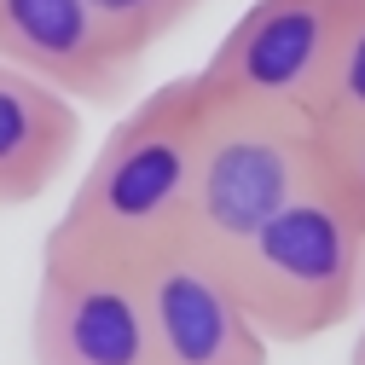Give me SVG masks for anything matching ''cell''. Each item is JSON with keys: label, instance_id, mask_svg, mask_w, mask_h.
Masks as SVG:
<instances>
[{"label": "cell", "instance_id": "cell-1", "mask_svg": "<svg viewBox=\"0 0 365 365\" xmlns=\"http://www.w3.org/2000/svg\"><path fill=\"white\" fill-rule=\"evenodd\" d=\"M203 122H209V87L197 81V70L163 81L133 110H122L87 174L76 180L64 215L53 220L47 250L140 267L157 250L180 244Z\"/></svg>", "mask_w": 365, "mask_h": 365}, {"label": "cell", "instance_id": "cell-2", "mask_svg": "<svg viewBox=\"0 0 365 365\" xmlns=\"http://www.w3.org/2000/svg\"><path fill=\"white\" fill-rule=\"evenodd\" d=\"M220 272L272 348H307L342 331L365 302V203L325 168L226 255Z\"/></svg>", "mask_w": 365, "mask_h": 365}, {"label": "cell", "instance_id": "cell-3", "mask_svg": "<svg viewBox=\"0 0 365 365\" xmlns=\"http://www.w3.org/2000/svg\"><path fill=\"white\" fill-rule=\"evenodd\" d=\"M319 174H325V157H319V133L307 116L232 105L209 93V122L197 145V180H192L180 244L220 267Z\"/></svg>", "mask_w": 365, "mask_h": 365}, {"label": "cell", "instance_id": "cell-4", "mask_svg": "<svg viewBox=\"0 0 365 365\" xmlns=\"http://www.w3.org/2000/svg\"><path fill=\"white\" fill-rule=\"evenodd\" d=\"M359 6L365 0H250V12L215 41L197 81L232 105L307 116Z\"/></svg>", "mask_w": 365, "mask_h": 365}, {"label": "cell", "instance_id": "cell-5", "mask_svg": "<svg viewBox=\"0 0 365 365\" xmlns=\"http://www.w3.org/2000/svg\"><path fill=\"white\" fill-rule=\"evenodd\" d=\"M29 365H157L140 267L41 250L29 302Z\"/></svg>", "mask_w": 365, "mask_h": 365}, {"label": "cell", "instance_id": "cell-6", "mask_svg": "<svg viewBox=\"0 0 365 365\" xmlns=\"http://www.w3.org/2000/svg\"><path fill=\"white\" fill-rule=\"evenodd\" d=\"M140 302L157 365H267L272 342L250 325L226 272L186 244L140 261Z\"/></svg>", "mask_w": 365, "mask_h": 365}, {"label": "cell", "instance_id": "cell-7", "mask_svg": "<svg viewBox=\"0 0 365 365\" xmlns=\"http://www.w3.org/2000/svg\"><path fill=\"white\" fill-rule=\"evenodd\" d=\"M0 58L76 105H116L140 76L110 53L87 0H0Z\"/></svg>", "mask_w": 365, "mask_h": 365}, {"label": "cell", "instance_id": "cell-8", "mask_svg": "<svg viewBox=\"0 0 365 365\" xmlns=\"http://www.w3.org/2000/svg\"><path fill=\"white\" fill-rule=\"evenodd\" d=\"M81 145V105L0 58V209L41 203Z\"/></svg>", "mask_w": 365, "mask_h": 365}, {"label": "cell", "instance_id": "cell-9", "mask_svg": "<svg viewBox=\"0 0 365 365\" xmlns=\"http://www.w3.org/2000/svg\"><path fill=\"white\" fill-rule=\"evenodd\" d=\"M87 6H93L99 29H105V41H110V53H116L128 70H140L163 41L203 6V0H87Z\"/></svg>", "mask_w": 365, "mask_h": 365}, {"label": "cell", "instance_id": "cell-10", "mask_svg": "<svg viewBox=\"0 0 365 365\" xmlns=\"http://www.w3.org/2000/svg\"><path fill=\"white\" fill-rule=\"evenodd\" d=\"M313 128H348V122H365V6L354 12L342 47L325 70V87H319V99L307 110Z\"/></svg>", "mask_w": 365, "mask_h": 365}, {"label": "cell", "instance_id": "cell-11", "mask_svg": "<svg viewBox=\"0 0 365 365\" xmlns=\"http://www.w3.org/2000/svg\"><path fill=\"white\" fill-rule=\"evenodd\" d=\"M319 133V157L325 168L342 180V186L365 203V122H348V128H313Z\"/></svg>", "mask_w": 365, "mask_h": 365}, {"label": "cell", "instance_id": "cell-12", "mask_svg": "<svg viewBox=\"0 0 365 365\" xmlns=\"http://www.w3.org/2000/svg\"><path fill=\"white\" fill-rule=\"evenodd\" d=\"M365 307V302H359ZM348 365H365V319H359V336H354V348H348Z\"/></svg>", "mask_w": 365, "mask_h": 365}]
</instances>
